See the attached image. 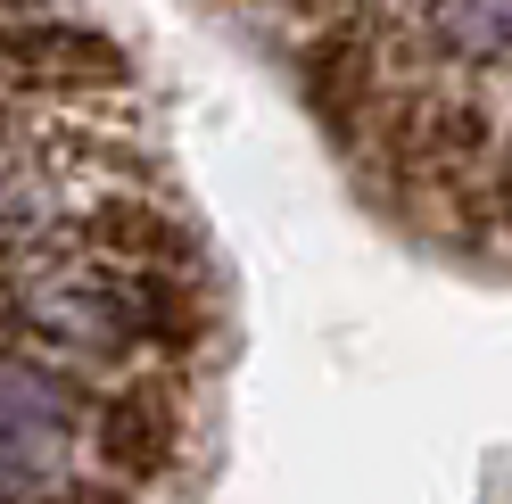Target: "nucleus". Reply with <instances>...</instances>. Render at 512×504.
<instances>
[{
	"instance_id": "nucleus-1",
	"label": "nucleus",
	"mask_w": 512,
	"mask_h": 504,
	"mask_svg": "<svg viewBox=\"0 0 512 504\" xmlns=\"http://www.w3.org/2000/svg\"><path fill=\"white\" fill-rule=\"evenodd\" d=\"M290 75H298V100L306 116L323 124V133L339 149H356L380 133V116L397 108V50H389V9H372V0H347V9L331 17H314L306 25V42L290 50Z\"/></svg>"
},
{
	"instance_id": "nucleus-2",
	"label": "nucleus",
	"mask_w": 512,
	"mask_h": 504,
	"mask_svg": "<svg viewBox=\"0 0 512 504\" xmlns=\"http://www.w3.org/2000/svg\"><path fill=\"white\" fill-rule=\"evenodd\" d=\"M91 381L25 348H0V504H42L83 471Z\"/></svg>"
},
{
	"instance_id": "nucleus-3",
	"label": "nucleus",
	"mask_w": 512,
	"mask_h": 504,
	"mask_svg": "<svg viewBox=\"0 0 512 504\" xmlns=\"http://www.w3.org/2000/svg\"><path fill=\"white\" fill-rule=\"evenodd\" d=\"M83 455L100 480L116 488H166L190 463V381L182 364H133L116 381H91V414H83Z\"/></svg>"
},
{
	"instance_id": "nucleus-4",
	"label": "nucleus",
	"mask_w": 512,
	"mask_h": 504,
	"mask_svg": "<svg viewBox=\"0 0 512 504\" xmlns=\"http://www.w3.org/2000/svg\"><path fill=\"white\" fill-rule=\"evenodd\" d=\"M0 83L25 91V100H116L133 83V58L116 34L83 17H0Z\"/></svg>"
},
{
	"instance_id": "nucleus-5",
	"label": "nucleus",
	"mask_w": 512,
	"mask_h": 504,
	"mask_svg": "<svg viewBox=\"0 0 512 504\" xmlns=\"http://www.w3.org/2000/svg\"><path fill=\"white\" fill-rule=\"evenodd\" d=\"M58 240L83 248V257H100V265H124V273H199V232H190L166 199H149V191L83 199Z\"/></svg>"
},
{
	"instance_id": "nucleus-6",
	"label": "nucleus",
	"mask_w": 512,
	"mask_h": 504,
	"mask_svg": "<svg viewBox=\"0 0 512 504\" xmlns=\"http://www.w3.org/2000/svg\"><path fill=\"white\" fill-rule=\"evenodd\" d=\"M438 50L455 67H496L512 50V0H438Z\"/></svg>"
},
{
	"instance_id": "nucleus-7",
	"label": "nucleus",
	"mask_w": 512,
	"mask_h": 504,
	"mask_svg": "<svg viewBox=\"0 0 512 504\" xmlns=\"http://www.w3.org/2000/svg\"><path fill=\"white\" fill-rule=\"evenodd\" d=\"M488 240H504V248H512V116H504L496 166H488Z\"/></svg>"
},
{
	"instance_id": "nucleus-8",
	"label": "nucleus",
	"mask_w": 512,
	"mask_h": 504,
	"mask_svg": "<svg viewBox=\"0 0 512 504\" xmlns=\"http://www.w3.org/2000/svg\"><path fill=\"white\" fill-rule=\"evenodd\" d=\"M42 504H141V496H133V488H116V480H100V471H91V480L75 471V480H67V488H50Z\"/></svg>"
}]
</instances>
